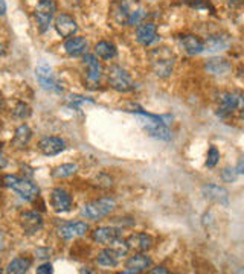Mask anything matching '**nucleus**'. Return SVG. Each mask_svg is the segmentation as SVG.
<instances>
[{
	"label": "nucleus",
	"mask_w": 244,
	"mask_h": 274,
	"mask_svg": "<svg viewBox=\"0 0 244 274\" xmlns=\"http://www.w3.org/2000/svg\"><path fill=\"white\" fill-rule=\"evenodd\" d=\"M238 107H244V99L235 93H224L220 97V107H218V116L226 118L232 114Z\"/></svg>",
	"instance_id": "6"
},
{
	"label": "nucleus",
	"mask_w": 244,
	"mask_h": 274,
	"mask_svg": "<svg viewBox=\"0 0 244 274\" xmlns=\"http://www.w3.org/2000/svg\"><path fill=\"white\" fill-rule=\"evenodd\" d=\"M95 55L102 60H112L116 56V46L110 42H99L95 46Z\"/></svg>",
	"instance_id": "25"
},
{
	"label": "nucleus",
	"mask_w": 244,
	"mask_h": 274,
	"mask_svg": "<svg viewBox=\"0 0 244 274\" xmlns=\"http://www.w3.org/2000/svg\"><path fill=\"white\" fill-rule=\"evenodd\" d=\"M20 226L28 234H34L43 227V217L39 212H25L20 218Z\"/></svg>",
	"instance_id": "17"
},
{
	"label": "nucleus",
	"mask_w": 244,
	"mask_h": 274,
	"mask_svg": "<svg viewBox=\"0 0 244 274\" xmlns=\"http://www.w3.org/2000/svg\"><path fill=\"white\" fill-rule=\"evenodd\" d=\"M66 148V142L60 137H43L39 142V149L44 155H57Z\"/></svg>",
	"instance_id": "12"
},
{
	"label": "nucleus",
	"mask_w": 244,
	"mask_h": 274,
	"mask_svg": "<svg viewBox=\"0 0 244 274\" xmlns=\"http://www.w3.org/2000/svg\"><path fill=\"white\" fill-rule=\"evenodd\" d=\"M204 45V50L209 52V53H214V52H220V50H226L229 47V38L224 37V35H211Z\"/></svg>",
	"instance_id": "22"
},
{
	"label": "nucleus",
	"mask_w": 244,
	"mask_h": 274,
	"mask_svg": "<svg viewBox=\"0 0 244 274\" xmlns=\"http://www.w3.org/2000/svg\"><path fill=\"white\" fill-rule=\"evenodd\" d=\"M37 273L50 274V273H54V268H52V265H50V264H43V265H40V267L37 268Z\"/></svg>",
	"instance_id": "31"
},
{
	"label": "nucleus",
	"mask_w": 244,
	"mask_h": 274,
	"mask_svg": "<svg viewBox=\"0 0 244 274\" xmlns=\"http://www.w3.org/2000/svg\"><path fill=\"white\" fill-rule=\"evenodd\" d=\"M206 72H209L211 75H226L231 70V63L226 58H211L207 60V63L204 64Z\"/></svg>",
	"instance_id": "19"
},
{
	"label": "nucleus",
	"mask_w": 244,
	"mask_h": 274,
	"mask_svg": "<svg viewBox=\"0 0 244 274\" xmlns=\"http://www.w3.org/2000/svg\"><path fill=\"white\" fill-rule=\"evenodd\" d=\"M55 11H57V6H55V2L54 0H40L37 8H36V18L39 22V26H40L41 32H44L54 15H55Z\"/></svg>",
	"instance_id": "5"
},
{
	"label": "nucleus",
	"mask_w": 244,
	"mask_h": 274,
	"mask_svg": "<svg viewBox=\"0 0 244 274\" xmlns=\"http://www.w3.org/2000/svg\"><path fill=\"white\" fill-rule=\"evenodd\" d=\"M237 172L244 175V157L240 159V162H238V165H237Z\"/></svg>",
	"instance_id": "32"
},
{
	"label": "nucleus",
	"mask_w": 244,
	"mask_h": 274,
	"mask_svg": "<svg viewBox=\"0 0 244 274\" xmlns=\"http://www.w3.org/2000/svg\"><path fill=\"white\" fill-rule=\"evenodd\" d=\"M237 177H238V172H237V169H232V168H226L221 172V179L226 183H234L237 180Z\"/></svg>",
	"instance_id": "29"
},
{
	"label": "nucleus",
	"mask_w": 244,
	"mask_h": 274,
	"mask_svg": "<svg viewBox=\"0 0 244 274\" xmlns=\"http://www.w3.org/2000/svg\"><path fill=\"white\" fill-rule=\"evenodd\" d=\"M2 55H3V46L0 45V56H2Z\"/></svg>",
	"instance_id": "36"
},
{
	"label": "nucleus",
	"mask_w": 244,
	"mask_h": 274,
	"mask_svg": "<svg viewBox=\"0 0 244 274\" xmlns=\"http://www.w3.org/2000/svg\"><path fill=\"white\" fill-rule=\"evenodd\" d=\"M2 183H3V186L12 189L14 192H17L22 198H25L28 201L34 200L39 195V192H40L37 184H34L28 179L17 177V175H5L2 179Z\"/></svg>",
	"instance_id": "2"
},
{
	"label": "nucleus",
	"mask_w": 244,
	"mask_h": 274,
	"mask_svg": "<svg viewBox=\"0 0 244 274\" xmlns=\"http://www.w3.org/2000/svg\"><path fill=\"white\" fill-rule=\"evenodd\" d=\"M32 265V261L28 259V258H15L14 261H11L8 264V268H6V273L12 274H22L26 273Z\"/></svg>",
	"instance_id": "24"
},
{
	"label": "nucleus",
	"mask_w": 244,
	"mask_h": 274,
	"mask_svg": "<svg viewBox=\"0 0 244 274\" xmlns=\"http://www.w3.org/2000/svg\"><path fill=\"white\" fill-rule=\"evenodd\" d=\"M153 265V261L148 258V256H145V255H134V256H131L127 262H125V267H127V270H124L122 273L127 274V273H142V271H145L147 268H150Z\"/></svg>",
	"instance_id": "15"
},
{
	"label": "nucleus",
	"mask_w": 244,
	"mask_h": 274,
	"mask_svg": "<svg viewBox=\"0 0 244 274\" xmlns=\"http://www.w3.org/2000/svg\"><path fill=\"white\" fill-rule=\"evenodd\" d=\"M202 193L204 198L215 201L221 206H229V192L217 184H204L202 187Z\"/></svg>",
	"instance_id": "11"
},
{
	"label": "nucleus",
	"mask_w": 244,
	"mask_h": 274,
	"mask_svg": "<svg viewBox=\"0 0 244 274\" xmlns=\"http://www.w3.org/2000/svg\"><path fill=\"white\" fill-rule=\"evenodd\" d=\"M36 76L40 83V86L44 90L50 91H60L63 90L60 87V84L57 83V80L54 78V73H52V69L47 66V64H40L36 70Z\"/></svg>",
	"instance_id": "8"
},
{
	"label": "nucleus",
	"mask_w": 244,
	"mask_h": 274,
	"mask_svg": "<svg viewBox=\"0 0 244 274\" xmlns=\"http://www.w3.org/2000/svg\"><path fill=\"white\" fill-rule=\"evenodd\" d=\"M55 29H57V32H58L61 37L67 38V37H72V35L78 31V25H77V22H75L71 15H67V14H60V15L55 18Z\"/></svg>",
	"instance_id": "13"
},
{
	"label": "nucleus",
	"mask_w": 244,
	"mask_h": 274,
	"mask_svg": "<svg viewBox=\"0 0 244 274\" xmlns=\"http://www.w3.org/2000/svg\"><path fill=\"white\" fill-rule=\"evenodd\" d=\"M77 169H78V166L75 163H64L52 171V177L54 179H67V177L74 175L77 172Z\"/></svg>",
	"instance_id": "26"
},
{
	"label": "nucleus",
	"mask_w": 244,
	"mask_h": 274,
	"mask_svg": "<svg viewBox=\"0 0 244 274\" xmlns=\"http://www.w3.org/2000/svg\"><path fill=\"white\" fill-rule=\"evenodd\" d=\"M241 116H243V118H244V107H243V111H241Z\"/></svg>",
	"instance_id": "38"
},
{
	"label": "nucleus",
	"mask_w": 244,
	"mask_h": 274,
	"mask_svg": "<svg viewBox=\"0 0 244 274\" xmlns=\"http://www.w3.org/2000/svg\"><path fill=\"white\" fill-rule=\"evenodd\" d=\"M136 40L142 46H150L158 40V28L154 23H141L136 31Z\"/></svg>",
	"instance_id": "14"
},
{
	"label": "nucleus",
	"mask_w": 244,
	"mask_h": 274,
	"mask_svg": "<svg viewBox=\"0 0 244 274\" xmlns=\"http://www.w3.org/2000/svg\"><path fill=\"white\" fill-rule=\"evenodd\" d=\"M50 204L54 207L55 212L63 213V212H69L72 209V197L64 190V189H54L52 195H50Z\"/></svg>",
	"instance_id": "10"
},
{
	"label": "nucleus",
	"mask_w": 244,
	"mask_h": 274,
	"mask_svg": "<svg viewBox=\"0 0 244 274\" xmlns=\"http://www.w3.org/2000/svg\"><path fill=\"white\" fill-rule=\"evenodd\" d=\"M218 159H220V152L215 146H211L209 148V152H207V159H206V166L207 168H214L217 163H218Z\"/></svg>",
	"instance_id": "28"
},
{
	"label": "nucleus",
	"mask_w": 244,
	"mask_h": 274,
	"mask_svg": "<svg viewBox=\"0 0 244 274\" xmlns=\"http://www.w3.org/2000/svg\"><path fill=\"white\" fill-rule=\"evenodd\" d=\"M151 273H163V274H166L168 273V271H166V270H163V268H156V270H153V271H151Z\"/></svg>",
	"instance_id": "35"
},
{
	"label": "nucleus",
	"mask_w": 244,
	"mask_h": 274,
	"mask_svg": "<svg viewBox=\"0 0 244 274\" xmlns=\"http://www.w3.org/2000/svg\"><path fill=\"white\" fill-rule=\"evenodd\" d=\"M109 84L116 91L127 93L134 89V83L130 76V73L122 69L121 66H112L109 70Z\"/></svg>",
	"instance_id": "4"
},
{
	"label": "nucleus",
	"mask_w": 244,
	"mask_h": 274,
	"mask_svg": "<svg viewBox=\"0 0 244 274\" xmlns=\"http://www.w3.org/2000/svg\"><path fill=\"white\" fill-rule=\"evenodd\" d=\"M6 14V3L5 0H0V15H5Z\"/></svg>",
	"instance_id": "33"
},
{
	"label": "nucleus",
	"mask_w": 244,
	"mask_h": 274,
	"mask_svg": "<svg viewBox=\"0 0 244 274\" xmlns=\"http://www.w3.org/2000/svg\"><path fill=\"white\" fill-rule=\"evenodd\" d=\"M31 137H32V131H31V128L28 127V125H20L17 130H15V134L12 137V145L15 146V148H25L28 143H29V140H31Z\"/></svg>",
	"instance_id": "23"
},
{
	"label": "nucleus",
	"mask_w": 244,
	"mask_h": 274,
	"mask_svg": "<svg viewBox=\"0 0 244 274\" xmlns=\"http://www.w3.org/2000/svg\"><path fill=\"white\" fill-rule=\"evenodd\" d=\"M84 66L87 67V83L89 84H98L102 75V67L99 64V61L96 60L95 55H85L84 56Z\"/></svg>",
	"instance_id": "16"
},
{
	"label": "nucleus",
	"mask_w": 244,
	"mask_h": 274,
	"mask_svg": "<svg viewBox=\"0 0 244 274\" xmlns=\"http://www.w3.org/2000/svg\"><path fill=\"white\" fill-rule=\"evenodd\" d=\"M36 256H37L39 259H49V256H50V250H49V248H37Z\"/></svg>",
	"instance_id": "30"
},
{
	"label": "nucleus",
	"mask_w": 244,
	"mask_h": 274,
	"mask_svg": "<svg viewBox=\"0 0 244 274\" xmlns=\"http://www.w3.org/2000/svg\"><path fill=\"white\" fill-rule=\"evenodd\" d=\"M6 166V159L3 157V154L0 152V169H3Z\"/></svg>",
	"instance_id": "34"
},
{
	"label": "nucleus",
	"mask_w": 244,
	"mask_h": 274,
	"mask_svg": "<svg viewBox=\"0 0 244 274\" xmlns=\"http://www.w3.org/2000/svg\"><path fill=\"white\" fill-rule=\"evenodd\" d=\"M89 230V226L82 221H77V223H69V224H64L58 228V234L66 239V241H71V239H75L78 236L85 234V231Z\"/></svg>",
	"instance_id": "18"
},
{
	"label": "nucleus",
	"mask_w": 244,
	"mask_h": 274,
	"mask_svg": "<svg viewBox=\"0 0 244 274\" xmlns=\"http://www.w3.org/2000/svg\"><path fill=\"white\" fill-rule=\"evenodd\" d=\"M180 43L183 46L185 52L189 53V55H199L204 50L203 42L196 35H183L180 38Z\"/></svg>",
	"instance_id": "21"
},
{
	"label": "nucleus",
	"mask_w": 244,
	"mask_h": 274,
	"mask_svg": "<svg viewBox=\"0 0 244 274\" xmlns=\"http://www.w3.org/2000/svg\"><path fill=\"white\" fill-rule=\"evenodd\" d=\"M87 40L84 37H72V38H67L66 43H64V49L67 52V55L71 56H81L87 52Z\"/></svg>",
	"instance_id": "20"
},
{
	"label": "nucleus",
	"mask_w": 244,
	"mask_h": 274,
	"mask_svg": "<svg viewBox=\"0 0 244 274\" xmlns=\"http://www.w3.org/2000/svg\"><path fill=\"white\" fill-rule=\"evenodd\" d=\"M0 273H2V268H0Z\"/></svg>",
	"instance_id": "39"
},
{
	"label": "nucleus",
	"mask_w": 244,
	"mask_h": 274,
	"mask_svg": "<svg viewBox=\"0 0 244 274\" xmlns=\"http://www.w3.org/2000/svg\"><path fill=\"white\" fill-rule=\"evenodd\" d=\"M2 107H3V101H2V97H0V110H2Z\"/></svg>",
	"instance_id": "37"
},
{
	"label": "nucleus",
	"mask_w": 244,
	"mask_h": 274,
	"mask_svg": "<svg viewBox=\"0 0 244 274\" xmlns=\"http://www.w3.org/2000/svg\"><path fill=\"white\" fill-rule=\"evenodd\" d=\"M31 116V108L29 105H26L25 102H20L17 104L15 110H14V118L17 119H28Z\"/></svg>",
	"instance_id": "27"
},
{
	"label": "nucleus",
	"mask_w": 244,
	"mask_h": 274,
	"mask_svg": "<svg viewBox=\"0 0 244 274\" xmlns=\"http://www.w3.org/2000/svg\"><path fill=\"white\" fill-rule=\"evenodd\" d=\"M128 250H134L137 253H144V251H148L153 244H154V239L151 234L148 233H133L127 238L125 241Z\"/></svg>",
	"instance_id": "7"
},
{
	"label": "nucleus",
	"mask_w": 244,
	"mask_h": 274,
	"mask_svg": "<svg viewBox=\"0 0 244 274\" xmlns=\"http://www.w3.org/2000/svg\"><path fill=\"white\" fill-rule=\"evenodd\" d=\"M93 239L98 244L102 245H115L116 242L122 241V233L119 228L116 227H99L93 231Z\"/></svg>",
	"instance_id": "9"
},
{
	"label": "nucleus",
	"mask_w": 244,
	"mask_h": 274,
	"mask_svg": "<svg viewBox=\"0 0 244 274\" xmlns=\"http://www.w3.org/2000/svg\"><path fill=\"white\" fill-rule=\"evenodd\" d=\"M116 207V203L113 198H101V200H96V201H92V203H87L84 207H82V217H85L87 220H92V221H98L107 215H110Z\"/></svg>",
	"instance_id": "3"
},
{
	"label": "nucleus",
	"mask_w": 244,
	"mask_h": 274,
	"mask_svg": "<svg viewBox=\"0 0 244 274\" xmlns=\"http://www.w3.org/2000/svg\"><path fill=\"white\" fill-rule=\"evenodd\" d=\"M151 66L159 78H168L174 69L176 55L168 47H158L151 52Z\"/></svg>",
	"instance_id": "1"
}]
</instances>
